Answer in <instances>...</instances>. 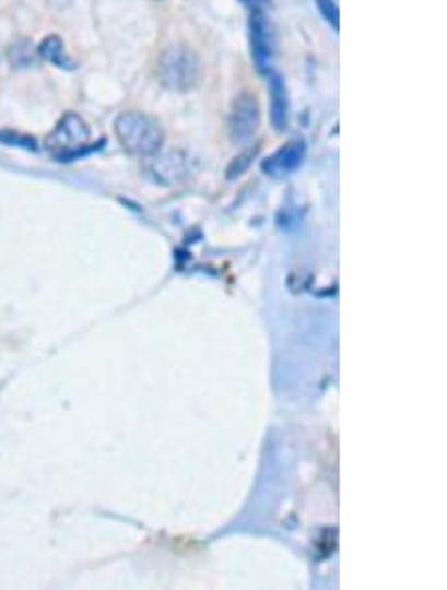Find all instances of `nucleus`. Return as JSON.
<instances>
[{
	"label": "nucleus",
	"instance_id": "obj_3",
	"mask_svg": "<svg viewBox=\"0 0 447 590\" xmlns=\"http://www.w3.org/2000/svg\"><path fill=\"white\" fill-rule=\"evenodd\" d=\"M90 142V130L86 121L74 111H68L62 120L58 121L52 133L46 138V150L56 155L60 162L72 160L86 152Z\"/></svg>",
	"mask_w": 447,
	"mask_h": 590
},
{
	"label": "nucleus",
	"instance_id": "obj_8",
	"mask_svg": "<svg viewBox=\"0 0 447 590\" xmlns=\"http://www.w3.org/2000/svg\"><path fill=\"white\" fill-rule=\"evenodd\" d=\"M38 55L43 56L46 62L58 66V68H66V70H74L77 64L72 62V58L66 55L64 43L58 38V36H48L43 44L38 46Z\"/></svg>",
	"mask_w": 447,
	"mask_h": 590
},
{
	"label": "nucleus",
	"instance_id": "obj_1",
	"mask_svg": "<svg viewBox=\"0 0 447 590\" xmlns=\"http://www.w3.org/2000/svg\"><path fill=\"white\" fill-rule=\"evenodd\" d=\"M116 138L136 157H152L164 145V130L142 111H123L114 123Z\"/></svg>",
	"mask_w": 447,
	"mask_h": 590
},
{
	"label": "nucleus",
	"instance_id": "obj_4",
	"mask_svg": "<svg viewBox=\"0 0 447 590\" xmlns=\"http://www.w3.org/2000/svg\"><path fill=\"white\" fill-rule=\"evenodd\" d=\"M261 126V106L251 92L233 99L230 111V138L235 143L251 142Z\"/></svg>",
	"mask_w": 447,
	"mask_h": 590
},
{
	"label": "nucleus",
	"instance_id": "obj_9",
	"mask_svg": "<svg viewBox=\"0 0 447 590\" xmlns=\"http://www.w3.org/2000/svg\"><path fill=\"white\" fill-rule=\"evenodd\" d=\"M315 2H317L318 12L325 16V21H327L334 31H339L340 14L337 2H334V0H315Z\"/></svg>",
	"mask_w": 447,
	"mask_h": 590
},
{
	"label": "nucleus",
	"instance_id": "obj_10",
	"mask_svg": "<svg viewBox=\"0 0 447 590\" xmlns=\"http://www.w3.org/2000/svg\"><path fill=\"white\" fill-rule=\"evenodd\" d=\"M243 2H245V4H247V7H257V4H259V2H261V0H243Z\"/></svg>",
	"mask_w": 447,
	"mask_h": 590
},
{
	"label": "nucleus",
	"instance_id": "obj_7",
	"mask_svg": "<svg viewBox=\"0 0 447 590\" xmlns=\"http://www.w3.org/2000/svg\"><path fill=\"white\" fill-rule=\"evenodd\" d=\"M269 94H271V121L277 131L286 130L289 126V96L283 78L269 74Z\"/></svg>",
	"mask_w": 447,
	"mask_h": 590
},
{
	"label": "nucleus",
	"instance_id": "obj_2",
	"mask_svg": "<svg viewBox=\"0 0 447 590\" xmlns=\"http://www.w3.org/2000/svg\"><path fill=\"white\" fill-rule=\"evenodd\" d=\"M157 76L162 84L174 92H189L199 84L201 60L184 44L165 48L157 60Z\"/></svg>",
	"mask_w": 447,
	"mask_h": 590
},
{
	"label": "nucleus",
	"instance_id": "obj_5",
	"mask_svg": "<svg viewBox=\"0 0 447 590\" xmlns=\"http://www.w3.org/2000/svg\"><path fill=\"white\" fill-rule=\"evenodd\" d=\"M249 38H251V56L255 68L259 74H273L274 52H277V38L273 26L267 21L261 11L252 12L249 21Z\"/></svg>",
	"mask_w": 447,
	"mask_h": 590
},
{
	"label": "nucleus",
	"instance_id": "obj_6",
	"mask_svg": "<svg viewBox=\"0 0 447 590\" xmlns=\"http://www.w3.org/2000/svg\"><path fill=\"white\" fill-rule=\"evenodd\" d=\"M305 142H291L281 148L279 152L273 153L264 164L262 172L273 175V177H283V175L293 174L298 165L305 160Z\"/></svg>",
	"mask_w": 447,
	"mask_h": 590
}]
</instances>
